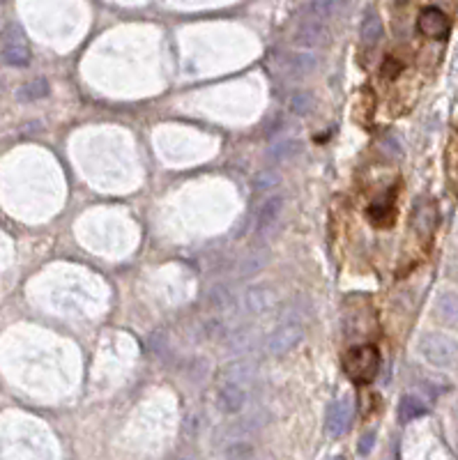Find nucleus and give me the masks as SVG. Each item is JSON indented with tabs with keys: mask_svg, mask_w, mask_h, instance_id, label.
I'll list each match as a JSON object with an SVG mask.
<instances>
[{
	"mask_svg": "<svg viewBox=\"0 0 458 460\" xmlns=\"http://www.w3.org/2000/svg\"><path fill=\"white\" fill-rule=\"evenodd\" d=\"M49 95V83L46 79H35L30 83H25L23 88L19 90V99L28 101V99H42Z\"/></svg>",
	"mask_w": 458,
	"mask_h": 460,
	"instance_id": "a211bd4d",
	"label": "nucleus"
},
{
	"mask_svg": "<svg viewBox=\"0 0 458 460\" xmlns=\"http://www.w3.org/2000/svg\"><path fill=\"white\" fill-rule=\"evenodd\" d=\"M30 49L25 35L19 25H10L5 32V41H3V60L12 67H28L30 65Z\"/></svg>",
	"mask_w": 458,
	"mask_h": 460,
	"instance_id": "7ed1b4c3",
	"label": "nucleus"
},
{
	"mask_svg": "<svg viewBox=\"0 0 458 460\" xmlns=\"http://www.w3.org/2000/svg\"><path fill=\"white\" fill-rule=\"evenodd\" d=\"M398 72H401V63H396L394 58H387L383 65V74L387 79H394V76H398Z\"/></svg>",
	"mask_w": 458,
	"mask_h": 460,
	"instance_id": "5701e85b",
	"label": "nucleus"
},
{
	"mask_svg": "<svg viewBox=\"0 0 458 460\" xmlns=\"http://www.w3.org/2000/svg\"><path fill=\"white\" fill-rule=\"evenodd\" d=\"M355 416V405L350 398H341L332 403V407L327 410V419H325V428L332 437H341L343 433H348Z\"/></svg>",
	"mask_w": 458,
	"mask_h": 460,
	"instance_id": "423d86ee",
	"label": "nucleus"
},
{
	"mask_svg": "<svg viewBox=\"0 0 458 460\" xmlns=\"http://www.w3.org/2000/svg\"><path fill=\"white\" fill-rule=\"evenodd\" d=\"M284 203H286L284 196H272V198L262 205L260 215H258V224H256V233L258 235H265L267 230H272L276 226V221L284 212Z\"/></svg>",
	"mask_w": 458,
	"mask_h": 460,
	"instance_id": "1a4fd4ad",
	"label": "nucleus"
},
{
	"mask_svg": "<svg viewBox=\"0 0 458 460\" xmlns=\"http://www.w3.org/2000/svg\"><path fill=\"white\" fill-rule=\"evenodd\" d=\"M260 293H262V288H253V290H249L247 306L253 313H262L269 306V297H260Z\"/></svg>",
	"mask_w": 458,
	"mask_h": 460,
	"instance_id": "4be33fe9",
	"label": "nucleus"
},
{
	"mask_svg": "<svg viewBox=\"0 0 458 460\" xmlns=\"http://www.w3.org/2000/svg\"><path fill=\"white\" fill-rule=\"evenodd\" d=\"M445 168L452 182H458V129L452 132L445 150Z\"/></svg>",
	"mask_w": 458,
	"mask_h": 460,
	"instance_id": "2eb2a0df",
	"label": "nucleus"
},
{
	"mask_svg": "<svg viewBox=\"0 0 458 460\" xmlns=\"http://www.w3.org/2000/svg\"><path fill=\"white\" fill-rule=\"evenodd\" d=\"M438 226V210L431 200H419L412 212V230L421 240H431Z\"/></svg>",
	"mask_w": 458,
	"mask_h": 460,
	"instance_id": "0eeeda50",
	"label": "nucleus"
},
{
	"mask_svg": "<svg viewBox=\"0 0 458 460\" xmlns=\"http://www.w3.org/2000/svg\"><path fill=\"white\" fill-rule=\"evenodd\" d=\"M380 352L376 345H355L343 354V373L355 385H369L378 376Z\"/></svg>",
	"mask_w": 458,
	"mask_h": 460,
	"instance_id": "f257e3e1",
	"label": "nucleus"
},
{
	"mask_svg": "<svg viewBox=\"0 0 458 460\" xmlns=\"http://www.w3.org/2000/svg\"><path fill=\"white\" fill-rule=\"evenodd\" d=\"M419 352L431 366L452 369L458 364V345L443 334H424L419 338Z\"/></svg>",
	"mask_w": 458,
	"mask_h": 460,
	"instance_id": "f03ea898",
	"label": "nucleus"
},
{
	"mask_svg": "<svg viewBox=\"0 0 458 460\" xmlns=\"http://www.w3.org/2000/svg\"><path fill=\"white\" fill-rule=\"evenodd\" d=\"M325 39V28L318 21H304L298 30V41L302 46H316Z\"/></svg>",
	"mask_w": 458,
	"mask_h": 460,
	"instance_id": "ddd939ff",
	"label": "nucleus"
},
{
	"mask_svg": "<svg viewBox=\"0 0 458 460\" xmlns=\"http://www.w3.org/2000/svg\"><path fill=\"white\" fill-rule=\"evenodd\" d=\"M360 39L364 46H376L383 39V21L376 12H369L364 16L362 28H360Z\"/></svg>",
	"mask_w": 458,
	"mask_h": 460,
	"instance_id": "9b49d317",
	"label": "nucleus"
},
{
	"mask_svg": "<svg viewBox=\"0 0 458 460\" xmlns=\"http://www.w3.org/2000/svg\"><path fill=\"white\" fill-rule=\"evenodd\" d=\"M291 108L295 110L298 115H311L313 110H316V97L311 95V92H295L293 99H291Z\"/></svg>",
	"mask_w": 458,
	"mask_h": 460,
	"instance_id": "f3484780",
	"label": "nucleus"
},
{
	"mask_svg": "<svg viewBox=\"0 0 458 460\" xmlns=\"http://www.w3.org/2000/svg\"><path fill=\"white\" fill-rule=\"evenodd\" d=\"M244 400H247V394H244V389L237 385V382H228V385H224L217 394V403L222 407V412L226 414L240 412L244 407Z\"/></svg>",
	"mask_w": 458,
	"mask_h": 460,
	"instance_id": "6e6552de",
	"label": "nucleus"
},
{
	"mask_svg": "<svg viewBox=\"0 0 458 460\" xmlns=\"http://www.w3.org/2000/svg\"><path fill=\"white\" fill-rule=\"evenodd\" d=\"M318 67V58L313 53H307V51H300V53H291L286 58V70L293 76H309L311 72H316Z\"/></svg>",
	"mask_w": 458,
	"mask_h": 460,
	"instance_id": "9d476101",
	"label": "nucleus"
},
{
	"mask_svg": "<svg viewBox=\"0 0 458 460\" xmlns=\"http://www.w3.org/2000/svg\"><path fill=\"white\" fill-rule=\"evenodd\" d=\"M426 414V407H424L421 400H417L414 396H403L401 403H398V421L401 423H410L419 416Z\"/></svg>",
	"mask_w": 458,
	"mask_h": 460,
	"instance_id": "f8f14e48",
	"label": "nucleus"
},
{
	"mask_svg": "<svg viewBox=\"0 0 458 460\" xmlns=\"http://www.w3.org/2000/svg\"><path fill=\"white\" fill-rule=\"evenodd\" d=\"M369 219L373 226H383L389 228L396 219V210L392 203H376V205L369 207Z\"/></svg>",
	"mask_w": 458,
	"mask_h": 460,
	"instance_id": "4468645a",
	"label": "nucleus"
},
{
	"mask_svg": "<svg viewBox=\"0 0 458 460\" xmlns=\"http://www.w3.org/2000/svg\"><path fill=\"white\" fill-rule=\"evenodd\" d=\"M417 28L421 35L428 39H445L449 35L452 23H449L447 14L443 10H438V7H424L417 19Z\"/></svg>",
	"mask_w": 458,
	"mask_h": 460,
	"instance_id": "39448f33",
	"label": "nucleus"
},
{
	"mask_svg": "<svg viewBox=\"0 0 458 460\" xmlns=\"http://www.w3.org/2000/svg\"><path fill=\"white\" fill-rule=\"evenodd\" d=\"M300 148H302L300 141H281V143H276L272 150H269V159H272V161H286V159L298 155Z\"/></svg>",
	"mask_w": 458,
	"mask_h": 460,
	"instance_id": "6ab92c4d",
	"label": "nucleus"
},
{
	"mask_svg": "<svg viewBox=\"0 0 458 460\" xmlns=\"http://www.w3.org/2000/svg\"><path fill=\"white\" fill-rule=\"evenodd\" d=\"M438 313L445 322L458 327V295L447 293V295L440 297V300H438Z\"/></svg>",
	"mask_w": 458,
	"mask_h": 460,
	"instance_id": "dca6fc26",
	"label": "nucleus"
},
{
	"mask_svg": "<svg viewBox=\"0 0 458 460\" xmlns=\"http://www.w3.org/2000/svg\"><path fill=\"white\" fill-rule=\"evenodd\" d=\"M371 447H373V433H369V435H364V437L360 440V454L367 456L369 451H371Z\"/></svg>",
	"mask_w": 458,
	"mask_h": 460,
	"instance_id": "b1692460",
	"label": "nucleus"
},
{
	"mask_svg": "<svg viewBox=\"0 0 458 460\" xmlns=\"http://www.w3.org/2000/svg\"><path fill=\"white\" fill-rule=\"evenodd\" d=\"M345 3V0H313L311 3V12L318 16V19H325L329 16L334 10H338Z\"/></svg>",
	"mask_w": 458,
	"mask_h": 460,
	"instance_id": "aec40b11",
	"label": "nucleus"
},
{
	"mask_svg": "<svg viewBox=\"0 0 458 460\" xmlns=\"http://www.w3.org/2000/svg\"><path fill=\"white\" fill-rule=\"evenodd\" d=\"M302 336H304V329L300 325H295V322H286V325L276 327L272 334H269L267 350L272 354H276V357H281L286 352L295 350L298 343L302 340Z\"/></svg>",
	"mask_w": 458,
	"mask_h": 460,
	"instance_id": "20e7f679",
	"label": "nucleus"
},
{
	"mask_svg": "<svg viewBox=\"0 0 458 460\" xmlns=\"http://www.w3.org/2000/svg\"><path fill=\"white\" fill-rule=\"evenodd\" d=\"M279 184V175L274 170H260V173L253 177V186H256L258 191H265V189H272V186Z\"/></svg>",
	"mask_w": 458,
	"mask_h": 460,
	"instance_id": "412c9836",
	"label": "nucleus"
}]
</instances>
